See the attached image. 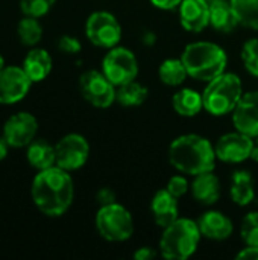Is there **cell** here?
<instances>
[{
    "instance_id": "1",
    "label": "cell",
    "mask_w": 258,
    "mask_h": 260,
    "mask_svg": "<svg viewBox=\"0 0 258 260\" xmlns=\"http://www.w3.org/2000/svg\"><path fill=\"white\" fill-rule=\"evenodd\" d=\"M30 195L43 215L50 218L62 216L71 207L75 198V184L70 172L59 166L38 171L32 181Z\"/></svg>"
},
{
    "instance_id": "2",
    "label": "cell",
    "mask_w": 258,
    "mask_h": 260,
    "mask_svg": "<svg viewBox=\"0 0 258 260\" xmlns=\"http://www.w3.org/2000/svg\"><path fill=\"white\" fill-rule=\"evenodd\" d=\"M216 151L211 142L199 134H184L176 137L169 146L170 165L186 175H199L214 171Z\"/></svg>"
},
{
    "instance_id": "3",
    "label": "cell",
    "mask_w": 258,
    "mask_h": 260,
    "mask_svg": "<svg viewBox=\"0 0 258 260\" xmlns=\"http://www.w3.org/2000/svg\"><path fill=\"white\" fill-rule=\"evenodd\" d=\"M181 59L190 78L210 82L222 75L228 64V56L224 47L211 41H195L186 46Z\"/></svg>"
},
{
    "instance_id": "4",
    "label": "cell",
    "mask_w": 258,
    "mask_h": 260,
    "mask_svg": "<svg viewBox=\"0 0 258 260\" xmlns=\"http://www.w3.org/2000/svg\"><path fill=\"white\" fill-rule=\"evenodd\" d=\"M202 235L198 222L190 218H178L163 229L160 253L167 260H186L192 257L199 245Z\"/></svg>"
},
{
    "instance_id": "5",
    "label": "cell",
    "mask_w": 258,
    "mask_h": 260,
    "mask_svg": "<svg viewBox=\"0 0 258 260\" xmlns=\"http://www.w3.org/2000/svg\"><path fill=\"white\" fill-rule=\"evenodd\" d=\"M243 93L242 79L236 73L224 72L207 82V87L202 93L204 110L216 117L230 114L234 111Z\"/></svg>"
},
{
    "instance_id": "6",
    "label": "cell",
    "mask_w": 258,
    "mask_h": 260,
    "mask_svg": "<svg viewBox=\"0 0 258 260\" xmlns=\"http://www.w3.org/2000/svg\"><path fill=\"white\" fill-rule=\"evenodd\" d=\"M96 230L108 242H125L134 235V219L126 207L111 203L96 213Z\"/></svg>"
},
{
    "instance_id": "7",
    "label": "cell",
    "mask_w": 258,
    "mask_h": 260,
    "mask_svg": "<svg viewBox=\"0 0 258 260\" xmlns=\"http://www.w3.org/2000/svg\"><path fill=\"white\" fill-rule=\"evenodd\" d=\"M102 72L116 87L131 82L138 75L137 56L128 47L116 46L108 49V53L102 59Z\"/></svg>"
},
{
    "instance_id": "8",
    "label": "cell",
    "mask_w": 258,
    "mask_h": 260,
    "mask_svg": "<svg viewBox=\"0 0 258 260\" xmlns=\"http://www.w3.org/2000/svg\"><path fill=\"white\" fill-rule=\"evenodd\" d=\"M85 35L93 46L113 49L122 40V26L111 12L96 11L87 18Z\"/></svg>"
},
{
    "instance_id": "9",
    "label": "cell",
    "mask_w": 258,
    "mask_h": 260,
    "mask_svg": "<svg viewBox=\"0 0 258 260\" xmlns=\"http://www.w3.org/2000/svg\"><path fill=\"white\" fill-rule=\"evenodd\" d=\"M82 98L96 108H109L116 102L117 87L100 70H87L79 78Z\"/></svg>"
},
{
    "instance_id": "10",
    "label": "cell",
    "mask_w": 258,
    "mask_h": 260,
    "mask_svg": "<svg viewBox=\"0 0 258 260\" xmlns=\"http://www.w3.org/2000/svg\"><path fill=\"white\" fill-rule=\"evenodd\" d=\"M56 166L73 172L85 166L90 157V145L87 139L78 133H70L59 139L55 145Z\"/></svg>"
},
{
    "instance_id": "11",
    "label": "cell",
    "mask_w": 258,
    "mask_h": 260,
    "mask_svg": "<svg viewBox=\"0 0 258 260\" xmlns=\"http://www.w3.org/2000/svg\"><path fill=\"white\" fill-rule=\"evenodd\" d=\"M38 133V120L27 111H18L12 114L3 125L2 137L11 148H26L35 140Z\"/></svg>"
},
{
    "instance_id": "12",
    "label": "cell",
    "mask_w": 258,
    "mask_h": 260,
    "mask_svg": "<svg viewBox=\"0 0 258 260\" xmlns=\"http://www.w3.org/2000/svg\"><path fill=\"white\" fill-rule=\"evenodd\" d=\"M254 145V137L236 129L234 133H227L220 136L214 145V151L217 160L224 163H242L251 158Z\"/></svg>"
},
{
    "instance_id": "13",
    "label": "cell",
    "mask_w": 258,
    "mask_h": 260,
    "mask_svg": "<svg viewBox=\"0 0 258 260\" xmlns=\"http://www.w3.org/2000/svg\"><path fill=\"white\" fill-rule=\"evenodd\" d=\"M33 82L23 67L5 66L0 70V105H14L23 101Z\"/></svg>"
},
{
    "instance_id": "14",
    "label": "cell",
    "mask_w": 258,
    "mask_h": 260,
    "mask_svg": "<svg viewBox=\"0 0 258 260\" xmlns=\"http://www.w3.org/2000/svg\"><path fill=\"white\" fill-rule=\"evenodd\" d=\"M233 123L237 131L251 137L258 136V90L246 91L233 111Z\"/></svg>"
},
{
    "instance_id": "15",
    "label": "cell",
    "mask_w": 258,
    "mask_h": 260,
    "mask_svg": "<svg viewBox=\"0 0 258 260\" xmlns=\"http://www.w3.org/2000/svg\"><path fill=\"white\" fill-rule=\"evenodd\" d=\"M181 26L193 34L202 32L210 24L208 0H182L178 6Z\"/></svg>"
},
{
    "instance_id": "16",
    "label": "cell",
    "mask_w": 258,
    "mask_h": 260,
    "mask_svg": "<svg viewBox=\"0 0 258 260\" xmlns=\"http://www.w3.org/2000/svg\"><path fill=\"white\" fill-rule=\"evenodd\" d=\"M198 227L202 235V238L211 239V241H227L234 230L233 221L219 210H210L205 212L198 219Z\"/></svg>"
},
{
    "instance_id": "17",
    "label": "cell",
    "mask_w": 258,
    "mask_h": 260,
    "mask_svg": "<svg viewBox=\"0 0 258 260\" xmlns=\"http://www.w3.org/2000/svg\"><path fill=\"white\" fill-rule=\"evenodd\" d=\"M151 210H152L155 224L164 229L179 218L178 198L173 197L167 189H161L154 195L152 203H151Z\"/></svg>"
},
{
    "instance_id": "18",
    "label": "cell",
    "mask_w": 258,
    "mask_h": 260,
    "mask_svg": "<svg viewBox=\"0 0 258 260\" xmlns=\"http://www.w3.org/2000/svg\"><path fill=\"white\" fill-rule=\"evenodd\" d=\"M21 67L26 72V75L29 76V79L35 84V82L44 81L50 75L52 67H53V61H52L50 53L46 49L35 46L24 56Z\"/></svg>"
},
{
    "instance_id": "19",
    "label": "cell",
    "mask_w": 258,
    "mask_h": 260,
    "mask_svg": "<svg viewBox=\"0 0 258 260\" xmlns=\"http://www.w3.org/2000/svg\"><path fill=\"white\" fill-rule=\"evenodd\" d=\"M190 190L198 203L204 206L216 204L220 197V180L213 171L195 175V180L190 184Z\"/></svg>"
},
{
    "instance_id": "20",
    "label": "cell",
    "mask_w": 258,
    "mask_h": 260,
    "mask_svg": "<svg viewBox=\"0 0 258 260\" xmlns=\"http://www.w3.org/2000/svg\"><path fill=\"white\" fill-rule=\"evenodd\" d=\"M26 160L29 166L36 171H44L56 166L55 146L44 139H35L26 146Z\"/></svg>"
},
{
    "instance_id": "21",
    "label": "cell",
    "mask_w": 258,
    "mask_h": 260,
    "mask_svg": "<svg viewBox=\"0 0 258 260\" xmlns=\"http://www.w3.org/2000/svg\"><path fill=\"white\" fill-rule=\"evenodd\" d=\"M210 24L222 34H230L239 26L230 0H210Z\"/></svg>"
},
{
    "instance_id": "22",
    "label": "cell",
    "mask_w": 258,
    "mask_h": 260,
    "mask_svg": "<svg viewBox=\"0 0 258 260\" xmlns=\"http://www.w3.org/2000/svg\"><path fill=\"white\" fill-rule=\"evenodd\" d=\"M231 200L240 207L249 206L255 198V189H254V180L251 172L248 171H236L233 174L231 180Z\"/></svg>"
},
{
    "instance_id": "23",
    "label": "cell",
    "mask_w": 258,
    "mask_h": 260,
    "mask_svg": "<svg viewBox=\"0 0 258 260\" xmlns=\"http://www.w3.org/2000/svg\"><path fill=\"white\" fill-rule=\"evenodd\" d=\"M173 110L182 117H195L204 110L202 94L193 88H181L172 98Z\"/></svg>"
},
{
    "instance_id": "24",
    "label": "cell",
    "mask_w": 258,
    "mask_h": 260,
    "mask_svg": "<svg viewBox=\"0 0 258 260\" xmlns=\"http://www.w3.org/2000/svg\"><path fill=\"white\" fill-rule=\"evenodd\" d=\"M149 96L148 87L137 82L135 79L131 82H126L120 87H117L116 91V102H119L123 107H140L144 104V101Z\"/></svg>"
},
{
    "instance_id": "25",
    "label": "cell",
    "mask_w": 258,
    "mask_h": 260,
    "mask_svg": "<svg viewBox=\"0 0 258 260\" xmlns=\"http://www.w3.org/2000/svg\"><path fill=\"white\" fill-rule=\"evenodd\" d=\"M158 75L163 84L169 87H179L187 79L189 73L181 58H169L161 62Z\"/></svg>"
},
{
    "instance_id": "26",
    "label": "cell",
    "mask_w": 258,
    "mask_h": 260,
    "mask_svg": "<svg viewBox=\"0 0 258 260\" xmlns=\"http://www.w3.org/2000/svg\"><path fill=\"white\" fill-rule=\"evenodd\" d=\"M240 26L258 30V0H230Z\"/></svg>"
},
{
    "instance_id": "27",
    "label": "cell",
    "mask_w": 258,
    "mask_h": 260,
    "mask_svg": "<svg viewBox=\"0 0 258 260\" xmlns=\"http://www.w3.org/2000/svg\"><path fill=\"white\" fill-rule=\"evenodd\" d=\"M17 35L27 47H35L43 38V26L38 18L24 15L17 24Z\"/></svg>"
},
{
    "instance_id": "28",
    "label": "cell",
    "mask_w": 258,
    "mask_h": 260,
    "mask_svg": "<svg viewBox=\"0 0 258 260\" xmlns=\"http://www.w3.org/2000/svg\"><path fill=\"white\" fill-rule=\"evenodd\" d=\"M240 236L246 245L258 247V212L248 213L240 225Z\"/></svg>"
},
{
    "instance_id": "29",
    "label": "cell",
    "mask_w": 258,
    "mask_h": 260,
    "mask_svg": "<svg viewBox=\"0 0 258 260\" xmlns=\"http://www.w3.org/2000/svg\"><path fill=\"white\" fill-rule=\"evenodd\" d=\"M56 0H20V9L23 15L41 18L50 12Z\"/></svg>"
},
{
    "instance_id": "30",
    "label": "cell",
    "mask_w": 258,
    "mask_h": 260,
    "mask_svg": "<svg viewBox=\"0 0 258 260\" xmlns=\"http://www.w3.org/2000/svg\"><path fill=\"white\" fill-rule=\"evenodd\" d=\"M242 59L245 62L246 70L258 78V38H251L243 44Z\"/></svg>"
},
{
    "instance_id": "31",
    "label": "cell",
    "mask_w": 258,
    "mask_h": 260,
    "mask_svg": "<svg viewBox=\"0 0 258 260\" xmlns=\"http://www.w3.org/2000/svg\"><path fill=\"white\" fill-rule=\"evenodd\" d=\"M166 189H167L173 197L181 198V197H184V195L190 190V184H189V181H187L186 177H182V175H175V177H172V178L167 181Z\"/></svg>"
},
{
    "instance_id": "32",
    "label": "cell",
    "mask_w": 258,
    "mask_h": 260,
    "mask_svg": "<svg viewBox=\"0 0 258 260\" xmlns=\"http://www.w3.org/2000/svg\"><path fill=\"white\" fill-rule=\"evenodd\" d=\"M58 49L67 55H76L82 50V44L76 37L71 35H62L58 40Z\"/></svg>"
},
{
    "instance_id": "33",
    "label": "cell",
    "mask_w": 258,
    "mask_h": 260,
    "mask_svg": "<svg viewBox=\"0 0 258 260\" xmlns=\"http://www.w3.org/2000/svg\"><path fill=\"white\" fill-rule=\"evenodd\" d=\"M96 198H97V203H99L100 206H106V204L116 203V193H114L111 189H108V187H102V189L97 192Z\"/></svg>"
},
{
    "instance_id": "34",
    "label": "cell",
    "mask_w": 258,
    "mask_h": 260,
    "mask_svg": "<svg viewBox=\"0 0 258 260\" xmlns=\"http://www.w3.org/2000/svg\"><path fill=\"white\" fill-rule=\"evenodd\" d=\"M236 257L242 260H258V247H255V245H246L243 250H240L237 253Z\"/></svg>"
},
{
    "instance_id": "35",
    "label": "cell",
    "mask_w": 258,
    "mask_h": 260,
    "mask_svg": "<svg viewBox=\"0 0 258 260\" xmlns=\"http://www.w3.org/2000/svg\"><path fill=\"white\" fill-rule=\"evenodd\" d=\"M182 0H151V3L158 8V9H163V11H170V9H175L181 5Z\"/></svg>"
},
{
    "instance_id": "36",
    "label": "cell",
    "mask_w": 258,
    "mask_h": 260,
    "mask_svg": "<svg viewBox=\"0 0 258 260\" xmlns=\"http://www.w3.org/2000/svg\"><path fill=\"white\" fill-rule=\"evenodd\" d=\"M157 257V251L151 247H141L134 253V259L137 260H151Z\"/></svg>"
},
{
    "instance_id": "37",
    "label": "cell",
    "mask_w": 258,
    "mask_h": 260,
    "mask_svg": "<svg viewBox=\"0 0 258 260\" xmlns=\"http://www.w3.org/2000/svg\"><path fill=\"white\" fill-rule=\"evenodd\" d=\"M9 145L6 143V140L0 136V163L8 157V152H9Z\"/></svg>"
},
{
    "instance_id": "38",
    "label": "cell",
    "mask_w": 258,
    "mask_h": 260,
    "mask_svg": "<svg viewBox=\"0 0 258 260\" xmlns=\"http://www.w3.org/2000/svg\"><path fill=\"white\" fill-rule=\"evenodd\" d=\"M154 41H155V35L152 34V32H144V35H143V43L144 44H154Z\"/></svg>"
},
{
    "instance_id": "39",
    "label": "cell",
    "mask_w": 258,
    "mask_h": 260,
    "mask_svg": "<svg viewBox=\"0 0 258 260\" xmlns=\"http://www.w3.org/2000/svg\"><path fill=\"white\" fill-rule=\"evenodd\" d=\"M251 158H252L254 161H258V136L255 137V145H254V149H252Z\"/></svg>"
},
{
    "instance_id": "40",
    "label": "cell",
    "mask_w": 258,
    "mask_h": 260,
    "mask_svg": "<svg viewBox=\"0 0 258 260\" xmlns=\"http://www.w3.org/2000/svg\"><path fill=\"white\" fill-rule=\"evenodd\" d=\"M5 66H6V64H5V58H3V56H2V53H0V70H2Z\"/></svg>"
},
{
    "instance_id": "41",
    "label": "cell",
    "mask_w": 258,
    "mask_h": 260,
    "mask_svg": "<svg viewBox=\"0 0 258 260\" xmlns=\"http://www.w3.org/2000/svg\"><path fill=\"white\" fill-rule=\"evenodd\" d=\"M208 2H210V0H208Z\"/></svg>"
}]
</instances>
